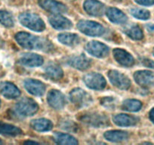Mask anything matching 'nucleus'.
Listing matches in <instances>:
<instances>
[{
	"label": "nucleus",
	"mask_w": 154,
	"mask_h": 145,
	"mask_svg": "<svg viewBox=\"0 0 154 145\" xmlns=\"http://www.w3.org/2000/svg\"><path fill=\"white\" fill-rule=\"evenodd\" d=\"M16 39L22 47L28 49H36L48 51L51 49V45L44 39L35 37L33 35L25 32H19L16 35Z\"/></svg>",
	"instance_id": "f257e3e1"
},
{
	"label": "nucleus",
	"mask_w": 154,
	"mask_h": 145,
	"mask_svg": "<svg viewBox=\"0 0 154 145\" xmlns=\"http://www.w3.org/2000/svg\"><path fill=\"white\" fill-rule=\"evenodd\" d=\"M20 23L23 26L35 31H42L45 26L42 20L37 15L33 14H20L19 17Z\"/></svg>",
	"instance_id": "f03ea898"
},
{
	"label": "nucleus",
	"mask_w": 154,
	"mask_h": 145,
	"mask_svg": "<svg viewBox=\"0 0 154 145\" xmlns=\"http://www.w3.org/2000/svg\"><path fill=\"white\" fill-rule=\"evenodd\" d=\"M36 103L31 99H23L16 104L15 110L21 116H31L37 110Z\"/></svg>",
	"instance_id": "7ed1b4c3"
},
{
	"label": "nucleus",
	"mask_w": 154,
	"mask_h": 145,
	"mask_svg": "<svg viewBox=\"0 0 154 145\" xmlns=\"http://www.w3.org/2000/svg\"><path fill=\"white\" fill-rule=\"evenodd\" d=\"M77 26L81 32L90 35H100L104 32L103 26L92 21H80Z\"/></svg>",
	"instance_id": "20e7f679"
},
{
	"label": "nucleus",
	"mask_w": 154,
	"mask_h": 145,
	"mask_svg": "<svg viewBox=\"0 0 154 145\" xmlns=\"http://www.w3.org/2000/svg\"><path fill=\"white\" fill-rule=\"evenodd\" d=\"M70 99L75 104L79 106H87L92 102L89 94L82 89H75L70 93Z\"/></svg>",
	"instance_id": "39448f33"
},
{
	"label": "nucleus",
	"mask_w": 154,
	"mask_h": 145,
	"mask_svg": "<svg viewBox=\"0 0 154 145\" xmlns=\"http://www.w3.org/2000/svg\"><path fill=\"white\" fill-rule=\"evenodd\" d=\"M38 4L46 11L54 14L65 13L67 11V8L64 5L54 0H38Z\"/></svg>",
	"instance_id": "423d86ee"
},
{
	"label": "nucleus",
	"mask_w": 154,
	"mask_h": 145,
	"mask_svg": "<svg viewBox=\"0 0 154 145\" xmlns=\"http://www.w3.org/2000/svg\"><path fill=\"white\" fill-rule=\"evenodd\" d=\"M81 120L88 125L94 127L104 126L108 123V119L105 116L96 113H88V114L83 115Z\"/></svg>",
	"instance_id": "0eeeda50"
},
{
	"label": "nucleus",
	"mask_w": 154,
	"mask_h": 145,
	"mask_svg": "<svg viewBox=\"0 0 154 145\" xmlns=\"http://www.w3.org/2000/svg\"><path fill=\"white\" fill-rule=\"evenodd\" d=\"M87 86L94 89H102L105 86V80L103 77L97 73H91L84 78Z\"/></svg>",
	"instance_id": "6e6552de"
},
{
	"label": "nucleus",
	"mask_w": 154,
	"mask_h": 145,
	"mask_svg": "<svg viewBox=\"0 0 154 145\" xmlns=\"http://www.w3.org/2000/svg\"><path fill=\"white\" fill-rule=\"evenodd\" d=\"M109 77L111 82L118 88L126 89L129 87L130 82L128 78L117 71H111L109 73Z\"/></svg>",
	"instance_id": "1a4fd4ad"
},
{
	"label": "nucleus",
	"mask_w": 154,
	"mask_h": 145,
	"mask_svg": "<svg viewBox=\"0 0 154 145\" xmlns=\"http://www.w3.org/2000/svg\"><path fill=\"white\" fill-rule=\"evenodd\" d=\"M135 80L142 86L154 85V72L149 71H139L134 74Z\"/></svg>",
	"instance_id": "9d476101"
},
{
	"label": "nucleus",
	"mask_w": 154,
	"mask_h": 145,
	"mask_svg": "<svg viewBox=\"0 0 154 145\" xmlns=\"http://www.w3.org/2000/svg\"><path fill=\"white\" fill-rule=\"evenodd\" d=\"M84 8L88 14L94 16H100L103 14L104 5L101 2L96 0H87L84 3Z\"/></svg>",
	"instance_id": "9b49d317"
},
{
	"label": "nucleus",
	"mask_w": 154,
	"mask_h": 145,
	"mask_svg": "<svg viewBox=\"0 0 154 145\" xmlns=\"http://www.w3.org/2000/svg\"><path fill=\"white\" fill-rule=\"evenodd\" d=\"M86 50L88 53L96 57H104L108 53V48L103 44L97 42H91L87 45Z\"/></svg>",
	"instance_id": "f8f14e48"
},
{
	"label": "nucleus",
	"mask_w": 154,
	"mask_h": 145,
	"mask_svg": "<svg viewBox=\"0 0 154 145\" xmlns=\"http://www.w3.org/2000/svg\"><path fill=\"white\" fill-rule=\"evenodd\" d=\"M0 92L6 98L12 99L20 95V91L12 83L5 82L0 83Z\"/></svg>",
	"instance_id": "ddd939ff"
},
{
	"label": "nucleus",
	"mask_w": 154,
	"mask_h": 145,
	"mask_svg": "<svg viewBox=\"0 0 154 145\" xmlns=\"http://www.w3.org/2000/svg\"><path fill=\"white\" fill-rule=\"evenodd\" d=\"M24 85L28 91L34 95L40 96L45 92V85L37 80L27 79L24 82Z\"/></svg>",
	"instance_id": "4468645a"
},
{
	"label": "nucleus",
	"mask_w": 154,
	"mask_h": 145,
	"mask_svg": "<svg viewBox=\"0 0 154 145\" xmlns=\"http://www.w3.org/2000/svg\"><path fill=\"white\" fill-rule=\"evenodd\" d=\"M48 101L52 107L55 109H61L64 105V98L62 94L56 90L50 91L48 96Z\"/></svg>",
	"instance_id": "2eb2a0df"
},
{
	"label": "nucleus",
	"mask_w": 154,
	"mask_h": 145,
	"mask_svg": "<svg viewBox=\"0 0 154 145\" xmlns=\"http://www.w3.org/2000/svg\"><path fill=\"white\" fill-rule=\"evenodd\" d=\"M20 62L25 66H39L42 63V58L40 56L33 54H25L20 59Z\"/></svg>",
	"instance_id": "dca6fc26"
},
{
	"label": "nucleus",
	"mask_w": 154,
	"mask_h": 145,
	"mask_svg": "<svg viewBox=\"0 0 154 145\" xmlns=\"http://www.w3.org/2000/svg\"><path fill=\"white\" fill-rule=\"evenodd\" d=\"M106 15L109 20L116 23H125L127 20V17L122 11L115 8H110L108 9Z\"/></svg>",
	"instance_id": "f3484780"
},
{
	"label": "nucleus",
	"mask_w": 154,
	"mask_h": 145,
	"mask_svg": "<svg viewBox=\"0 0 154 145\" xmlns=\"http://www.w3.org/2000/svg\"><path fill=\"white\" fill-rule=\"evenodd\" d=\"M50 22L52 26L59 29H68L72 26V23L69 20L60 15H54L50 17Z\"/></svg>",
	"instance_id": "a211bd4d"
},
{
	"label": "nucleus",
	"mask_w": 154,
	"mask_h": 145,
	"mask_svg": "<svg viewBox=\"0 0 154 145\" xmlns=\"http://www.w3.org/2000/svg\"><path fill=\"white\" fill-rule=\"evenodd\" d=\"M114 56L119 63L125 66H131L134 63V59L128 53L122 50L116 49L114 51Z\"/></svg>",
	"instance_id": "6ab92c4d"
},
{
	"label": "nucleus",
	"mask_w": 154,
	"mask_h": 145,
	"mask_svg": "<svg viewBox=\"0 0 154 145\" xmlns=\"http://www.w3.org/2000/svg\"><path fill=\"white\" fill-rule=\"evenodd\" d=\"M69 64L72 65L73 67L78 68V69H86L89 66V60L83 55H78L72 57L69 60Z\"/></svg>",
	"instance_id": "aec40b11"
},
{
	"label": "nucleus",
	"mask_w": 154,
	"mask_h": 145,
	"mask_svg": "<svg viewBox=\"0 0 154 145\" xmlns=\"http://www.w3.org/2000/svg\"><path fill=\"white\" fill-rule=\"evenodd\" d=\"M31 126L37 131H44L51 129L52 124L49 120H47V119H35L31 122Z\"/></svg>",
	"instance_id": "412c9836"
},
{
	"label": "nucleus",
	"mask_w": 154,
	"mask_h": 145,
	"mask_svg": "<svg viewBox=\"0 0 154 145\" xmlns=\"http://www.w3.org/2000/svg\"><path fill=\"white\" fill-rule=\"evenodd\" d=\"M21 133L20 128H17L12 125L0 122V134H6V135L15 136Z\"/></svg>",
	"instance_id": "4be33fe9"
},
{
	"label": "nucleus",
	"mask_w": 154,
	"mask_h": 145,
	"mask_svg": "<svg viewBox=\"0 0 154 145\" xmlns=\"http://www.w3.org/2000/svg\"><path fill=\"white\" fill-rule=\"evenodd\" d=\"M114 122L119 125L122 126H128L133 125L136 123V119L132 116H129L128 115L120 114L117 115L114 117Z\"/></svg>",
	"instance_id": "5701e85b"
},
{
	"label": "nucleus",
	"mask_w": 154,
	"mask_h": 145,
	"mask_svg": "<svg viewBox=\"0 0 154 145\" xmlns=\"http://www.w3.org/2000/svg\"><path fill=\"white\" fill-rule=\"evenodd\" d=\"M58 39L61 43L67 45H76L79 42V37L75 34L63 33L58 35Z\"/></svg>",
	"instance_id": "b1692460"
},
{
	"label": "nucleus",
	"mask_w": 154,
	"mask_h": 145,
	"mask_svg": "<svg viewBox=\"0 0 154 145\" xmlns=\"http://www.w3.org/2000/svg\"><path fill=\"white\" fill-rule=\"evenodd\" d=\"M105 137L110 141H122L128 138V134L124 131H107L104 134Z\"/></svg>",
	"instance_id": "393cba45"
},
{
	"label": "nucleus",
	"mask_w": 154,
	"mask_h": 145,
	"mask_svg": "<svg viewBox=\"0 0 154 145\" xmlns=\"http://www.w3.org/2000/svg\"><path fill=\"white\" fill-rule=\"evenodd\" d=\"M45 72L49 77L54 79H59V78L61 77L62 74H63L61 69L56 64H54V63H51V64L48 65L46 66Z\"/></svg>",
	"instance_id": "a878e982"
},
{
	"label": "nucleus",
	"mask_w": 154,
	"mask_h": 145,
	"mask_svg": "<svg viewBox=\"0 0 154 145\" xmlns=\"http://www.w3.org/2000/svg\"><path fill=\"white\" fill-rule=\"evenodd\" d=\"M54 137L55 141L57 143H60V144H77L78 143V142L75 140V138L68 135V134L56 133V134H54Z\"/></svg>",
	"instance_id": "bb28decb"
},
{
	"label": "nucleus",
	"mask_w": 154,
	"mask_h": 145,
	"mask_svg": "<svg viewBox=\"0 0 154 145\" xmlns=\"http://www.w3.org/2000/svg\"><path fill=\"white\" fill-rule=\"evenodd\" d=\"M0 23L7 27H11L14 25L12 15L5 11H0Z\"/></svg>",
	"instance_id": "cd10ccee"
},
{
	"label": "nucleus",
	"mask_w": 154,
	"mask_h": 145,
	"mask_svg": "<svg viewBox=\"0 0 154 145\" xmlns=\"http://www.w3.org/2000/svg\"><path fill=\"white\" fill-rule=\"evenodd\" d=\"M123 107L129 111H137L141 107V103L139 100H127L124 102Z\"/></svg>",
	"instance_id": "c85d7f7f"
},
{
	"label": "nucleus",
	"mask_w": 154,
	"mask_h": 145,
	"mask_svg": "<svg viewBox=\"0 0 154 145\" xmlns=\"http://www.w3.org/2000/svg\"><path fill=\"white\" fill-rule=\"evenodd\" d=\"M125 32L129 37L134 39H140L143 38V33H142L141 29L137 26H133L131 27L128 28L125 30Z\"/></svg>",
	"instance_id": "c756f323"
},
{
	"label": "nucleus",
	"mask_w": 154,
	"mask_h": 145,
	"mask_svg": "<svg viewBox=\"0 0 154 145\" xmlns=\"http://www.w3.org/2000/svg\"><path fill=\"white\" fill-rule=\"evenodd\" d=\"M131 14L136 18L140 20H146L149 17V12L145 9L141 8H134L131 11Z\"/></svg>",
	"instance_id": "7c9ffc66"
},
{
	"label": "nucleus",
	"mask_w": 154,
	"mask_h": 145,
	"mask_svg": "<svg viewBox=\"0 0 154 145\" xmlns=\"http://www.w3.org/2000/svg\"><path fill=\"white\" fill-rule=\"evenodd\" d=\"M60 126L62 129L66 130V131H73L76 128V125L72 120L62 121L60 124Z\"/></svg>",
	"instance_id": "2f4dec72"
},
{
	"label": "nucleus",
	"mask_w": 154,
	"mask_h": 145,
	"mask_svg": "<svg viewBox=\"0 0 154 145\" xmlns=\"http://www.w3.org/2000/svg\"><path fill=\"white\" fill-rule=\"evenodd\" d=\"M102 104L104 106L108 108L114 107V104H115V102H114V99L110 98V97H106V98H103L102 100Z\"/></svg>",
	"instance_id": "473e14b6"
},
{
	"label": "nucleus",
	"mask_w": 154,
	"mask_h": 145,
	"mask_svg": "<svg viewBox=\"0 0 154 145\" xmlns=\"http://www.w3.org/2000/svg\"><path fill=\"white\" fill-rule=\"evenodd\" d=\"M135 2L142 5H151L154 4V0H135Z\"/></svg>",
	"instance_id": "72a5a7b5"
},
{
	"label": "nucleus",
	"mask_w": 154,
	"mask_h": 145,
	"mask_svg": "<svg viewBox=\"0 0 154 145\" xmlns=\"http://www.w3.org/2000/svg\"><path fill=\"white\" fill-rule=\"evenodd\" d=\"M143 64L146 66V67L154 68V62L150 60H144L143 62Z\"/></svg>",
	"instance_id": "f704fd0d"
},
{
	"label": "nucleus",
	"mask_w": 154,
	"mask_h": 145,
	"mask_svg": "<svg viewBox=\"0 0 154 145\" xmlns=\"http://www.w3.org/2000/svg\"><path fill=\"white\" fill-rule=\"evenodd\" d=\"M146 29L149 32H154V23H148L146 25Z\"/></svg>",
	"instance_id": "c9c22d12"
},
{
	"label": "nucleus",
	"mask_w": 154,
	"mask_h": 145,
	"mask_svg": "<svg viewBox=\"0 0 154 145\" xmlns=\"http://www.w3.org/2000/svg\"><path fill=\"white\" fill-rule=\"evenodd\" d=\"M149 118H150L152 122L154 123V108L150 111V113H149Z\"/></svg>",
	"instance_id": "e433bc0d"
},
{
	"label": "nucleus",
	"mask_w": 154,
	"mask_h": 145,
	"mask_svg": "<svg viewBox=\"0 0 154 145\" xmlns=\"http://www.w3.org/2000/svg\"><path fill=\"white\" fill-rule=\"evenodd\" d=\"M4 45V42H3V40H2V39H1V38H0V48H2V46H3Z\"/></svg>",
	"instance_id": "4c0bfd02"
},
{
	"label": "nucleus",
	"mask_w": 154,
	"mask_h": 145,
	"mask_svg": "<svg viewBox=\"0 0 154 145\" xmlns=\"http://www.w3.org/2000/svg\"><path fill=\"white\" fill-rule=\"evenodd\" d=\"M26 143H37L35 141H27L26 142Z\"/></svg>",
	"instance_id": "58836bf2"
},
{
	"label": "nucleus",
	"mask_w": 154,
	"mask_h": 145,
	"mask_svg": "<svg viewBox=\"0 0 154 145\" xmlns=\"http://www.w3.org/2000/svg\"><path fill=\"white\" fill-rule=\"evenodd\" d=\"M1 143H2V141H1V140H0V144H1Z\"/></svg>",
	"instance_id": "ea45409f"
},
{
	"label": "nucleus",
	"mask_w": 154,
	"mask_h": 145,
	"mask_svg": "<svg viewBox=\"0 0 154 145\" xmlns=\"http://www.w3.org/2000/svg\"><path fill=\"white\" fill-rule=\"evenodd\" d=\"M0 105H1V102H0Z\"/></svg>",
	"instance_id": "a19ab883"
},
{
	"label": "nucleus",
	"mask_w": 154,
	"mask_h": 145,
	"mask_svg": "<svg viewBox=\"0 0 154 145\" xmlns=\"http://www.w3.org/2000/svg\"><path fill=\"white\" fill-rule=\"evenodd\" d=\"M153 54H154V51H153Z\"/></svg>",
	"instance_id": "79ce46f5"
}]
</instances>
